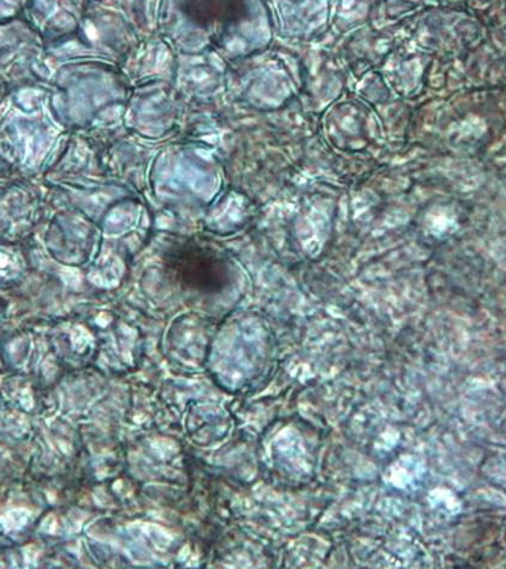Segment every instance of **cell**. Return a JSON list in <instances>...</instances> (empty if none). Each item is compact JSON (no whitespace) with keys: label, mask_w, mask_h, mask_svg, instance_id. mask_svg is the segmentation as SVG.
I'll return each instance as SVG.
<instances>
[{"label":"cell","mask_w":506,"mask_h":569,"mask_svg":"<svg viewBox=\"0 0 506 569\" xmlns=\"http://www.w3.org/2000/svg\"><path fill=\"white\" fill-rule=\"evenodd\" d=\"M170 264L196 289H219L230 276L225 261L203 248L182 247L172 254Z\"/></svg>","instance_id":"obj_1"}]
</instances>
